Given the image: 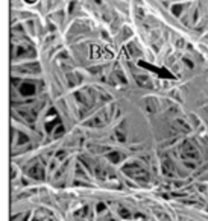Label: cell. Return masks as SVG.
<instances>
[{"instance_id":"6da1fadb","label":"cell","mask_w":208,"mask_h":221,"mask_svg":"<svg viewBox=\"0 0 208 221\" xmlns=\"http://www.w3.org/2000/svg\"><path fill=\"white\" fill-rule=\"evenodd\" d=\"M123 171H125L128 176H131L132 179H135V180H147V179H149L147 173H146V171H144L140 165H137L135 162L125 165V167H123Z\"/></svg>"},{"instance_id":"7a4b0ae2","label":"cell","mask_w":208,"mask_h":221,"mask_svg":"<svg viewBox=\"0 0 208 221\" xmlns=\"http://www.w3.org/2000/svg\"><path fill=\"white\" fill-rule=\"evenodd\" d=\"M181 153H182V158L184 161H193V162H198L199 161V153H198V149L190 142V141H186L181 147Z\"/></svg>"},{"instance_id":"3957f363","label":"cell","mask_w":208,"mask_h":221,"mask_svg":"<svg viewBox=\"0 0 208 221\" xmlns=\"http://www.w3.org/2000/svg\"><path fill=\"white\" fill-rule=\"evenodd\" d=\"M108 121V112H102V114H99L94 120H91V123H93V126H103L105 123Z\"/></svg>"},{"instance_id":"277c9868","label":"cell","mask_w":208,"mask_h":221,"mask_svg":"<svg viewBox=\"0 0 208 221\" xmlns=\"http://www.w3.org/2000/svg\"><path fill=\"white\" fill-rule=\"evenodd\" d=\"M29 174H31L32 177H35V179H43V167H40V165L32 167V168L29 170Z\"/></svg>"},{"instance_id":"5b68a950","label":"cell","mask_w":208,"mask_h":221,"mask_svg":"<svg viewBox=\"0 0 208 221\" xmlns=\"http://www.w3.org/2000/svg\"><path fill=\"white\" fill-rule=\"evenodd\" d=\"M20 91L26 95V94H34L35 92V88H34L32 83H23V86H20Z\"/></svg>"},{"instance_id":"8992f818","label":"cell","mask_w":208,"mask_h":221,"mask_svg":"<svg viewBox=\"0 0 208 221\" xmlns=\"http://www.w3.org/2000/svg\"><path fill=\"white\" fill-rule=\"evenodd\" d=\"M135 79H137V82L140 83L141 86H149V85H150V80H149V77H146V76H137Z\"/></svg>"},{"instance_id":"52a82bcc","label":"cell","mask_w":208,"mask_h":221,"mask_svg":"<svg viewBox=\"0 0 208 221\" xmlns=\"http://www.w3.org/2000/svg\"><path fill=\"white\" fill-rule=\"evenodd\" d=\"M109 161L119 162V161H120V155H119V153H111V155H109Z\"/></svg>"}]
</instances>
